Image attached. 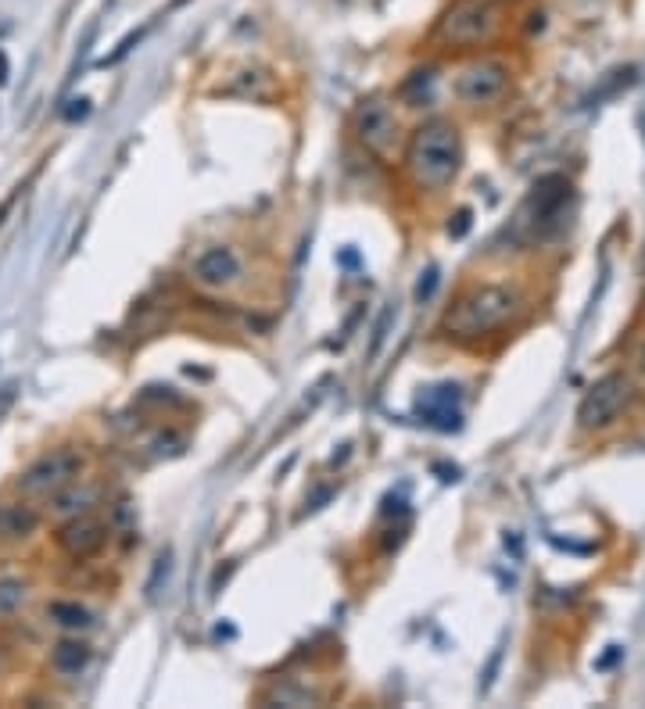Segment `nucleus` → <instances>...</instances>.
Instances as JSON below:
<instances>
[{
	"label": "nucleus",
	"instance_id": "12",
	"mask_svg": "<svg viewBox=\"0 0 645 709\" xmlns=\"http://www.w3.org/2000/svg\"><path fill=\"white\" fill-rule=\"evenodd\" d=\"M90 656H94V652H90V645H86V641L65 638V641H58V645H54L51 667L58 670V674H65V677H76V674H83V670H86Z\"/></svg>",
	"mask_w": 645,
	"mask_h": 709
},
{
	"label": "nucleus",
	"instance_id": "19",
	"mask_svg": "<svg viewBox=\"0 0 645 709\" xmlns=\"http://www.w3.org/2000/svg\"><path fill=\"white\" fill-rule=\"evenodd\" d=\"M391 323H395V308L387 305L384 312H380L377 326H373V344H370V355H377V351H380V344H384V337H387V330H391Z\"/></svg>",
	"mask_w": 645,
	"mask_h": 709
},
{
	"label": "nucleus",
	"instance_id": "24",
	"mask_svg": "<svg viewBox=\"0 0 645 709\" xmlns=\"http://www.w3.org/2000/svg\"><path fill=\"white\" fill-rule=\"evenodd\" d=\"M15 391H18V384H4V387H0V416L11 409V402H15Z\"/></svg>",
	"mask_w": 645,
	"mask_h": 709
},
{
	"label": "nucleus",
	"instance_id": "1",
	"mask_svg": "<svg viewBox=\"0 0 645 709\" xmlns=\"http://www.w3.org/2000/svg\"><path fill=\"white\" fill-rule=\"evenodd\" d=\"M405 165L423 190H445L463 169V140L448 119H430L409 140Z\"/></svg>",
	"mask_w": 645,
	"mask_h": 709
},
{
	"label": "nucleus",
	"instance_id": "5",
	"mask_svg": "<svg viewBox=\"0 0 645 709\" xmlns=\"http://www.w3.org/2000/svg\"><path fill=\"white\" fill-rule=\"evenodd\" d=\"M86 470V459L76 448H54V452L40 455L22 477H18V491L26 498H54L58 491L72 487Z\"/></svg>",
	"mask_w": 645,
	"mask_h": 709
},
{
	"label": "nucleus",
	"instance_id": "26",
	"mask_svg": "<svg viewBox=\"0 0 645 709\" xmlns=\"http://www.w3.org/2000/svg\"><path fill=\"white\" fill-rule=\"evenodd\" d=\"M8 83V58H4V51H0V86Z\"/></svg>",
	"mask_w": 645,
	"mask_h": 709
},
{
	"label": "nucleus",
	"instance_id": "14",
	"mask_svg": "<svg viewBox=\"0 0 645 709\" xmlns=\"http://www.w3.org/2000/svg\"><path fill=\"white\" fill-rule=\"evenodd\" d=\"M47 616H51L58 627H65V631H90V627H94V613L83 609L79 602H51Z\"/></svg>",
	"mask_w": 645,
	"mask_h": 709
},
{
	"label": "nucleus",
	"instance_id": "25",
	"mask_svg": "<svg viewBox=\"0 0 645 709\" xmlns=\"http://www.w3.org/2000/svg\"><path fill=\"white\" fill-rule=\"evenodd\" d=\"M72 104H79V108H65V119H69V122L83 119V115L90 112V101H86V97H79V101H72Z\"/></svg>",
	"mask_w": 645,
	"mask_h": 709
},
{
	"label": "nucleus",
	"instance_id": "16",
	"mask_svg": "<svg viewBox=\"0 0 645 709\" xmlns=\"http://www.w3.org/2000/svg\"><path fill=\"white\" fill-rule=\"evenodd\" d=\"M430 86H434V69H416L413 76L402 83L398 94H402V101H409L416 108V104H423L430 97Z\"/></svg>",
	"mask_w": 645,
	"mask_h": 709
},
{
	"label": "nucleus",
	"instance_id": "9",
	"mask_svg": "<svg viewBox=\"0 0 645 709\" xmlns=\"http://www.w3.org/2000/svg\"><path fill=\"white\" fill-rule=\"evenodd\" d=\"M416 412L434 430H445V434L463 430V387L459 384L423 387V394L416 398Z\"/></svg>",
	"mask_w": 645,
	"mask_h": 709
},
{
	"label": "nucleus",
	"instance_id": "4",
	"mask_svg": "<svg viewBox=\"0 0 645 709\" xmlns=\"http://www.w3.org/2000/svg\"><path fill=\"white\" fill-rule=\"evenodd\" d=\"M502 18L495 4L484 0H459L434 26V43L441 47H456V51H470V47H484L499 36Z\"/></svg>",
	"mask_w": 645,
	"mask_h": 709
},
{
	"label": "nucleus",
	"instance_id": "2",
	"mask_svg": "<svg viewBox=\"0 0 645 709\" xmlns=\"http://www.w3.org/2000/svg\"><path fill=\"white\" fill-rule=\"evenodd\" d=\"M516 312H520V294L513 287L484 283V287L466 291L456 305L448 308L445 319H441V330L456 341H473V337H484L506 326Z\"/></svg>",
	"mask_w": 645,
	"mask_h": 709
},
{
	"label": "nucleus",
	"instance_id": "21",
	"mask_svg": "<svg viewBox=\"0 0 645 709\" xmlns=\"http://www.w3.org/2000/svg\"><path fill=\"white\" fill-rule=\"evenodd\" d=\"M180 452H183V437L180 434H162L155 441V455H169L172 459V455H180Z\"/></svg>",
	"mask_w": 645,
	"mask_h": 709
},
{
	"label": "nucleus",
	"instance_id": "3",
	"mask_svg": "<svg viewBox=\"0 0 645 709\" xmlns=\"http://www.w3.org/2000/svg\"><path fill=\"white\" fill-rule=\"evenodd\" d=\"M570 208H574V187L567 176H542L516 212L513 233L524 244H545L567 230Z\"/></svg>",
	"mask_w": 645,
	"mask_h": 709
},
{
	"label": "nucleus",
	"instance_id": "13",
	"mask_svg": "<svg viewBox=\"0 0 645 709\" xmlns=\"http://www.w3.org/2000/svg\"><path fill=\"white\" fill-rule=\"evenodd\" d=\"M36 520H40V516H36L29 505H0V538H8V541L29 538L36 530Z\"/></svg>",
	"mask_w": 645,
	"mask_h": 709
},
{
	"label": "nucleus",
	"instance_id": "11",
	"mask_svg": "<svg viewBox=\"0 0 645 709\" xmlns=\"http://www.w3.org/2000/svg\"><path fill=\"white\" fill-rule=\"evenodd\" d=\"M104 541H108V527H104L97 516H72L65 527L58 530V545L69 552L72 559H86L101 552Z\"/></svg>",
	"mask_w": 645,
	"mask_h": 709
},
{
	"label": "nucleus",
	"instance_id": "7",
	"mask_svg": "<svg viewBox=\"0 0 645 709\" xmlns=\"http://www.w3.org/2000/svg\"><path fill=\"white\" fill-rule=\"evenodd\" d=\"M352 129L359 144L373 154H391L398 144V115L395 108L380 97H370V101H362L352 115Z\"/></svg>",
	"mask_w": 645,
	"mask_h": 709
},
{
	"label": "nucleus",
	"instance_id": "28",
	"mask_svg": "<svg viewBox=\"0 0 645 709\" xmlns=\"http://www.w3.org/2000/svg\"><path fill=\"white\" fill-rule=\"evenodd\" d=\"M0 670H4V649H0Z\"/></svg>",
	"mask_w": 645,
	"mask_h": 709
},
{
	"label": "nucleus",
	"instance_id": "10",
	"mask_svg": "<svg viewBox=\"0 0 645 709\" xmlns=\"http://www.w3.org/2000/svg\"><path fill=\"white\" fill-rule=\"evenodd\" d=\"M190 276H194V283L205 287V291H226V287H233V283H241L244 265H241V258H237V251L233 248L215 244V248L201 251V255L194 258Z\"/></svg>",
	"mask_w": 645,
	"mask_h": 709
},
{
	"label": "nucleus",
	"instance_id": "17",
	"mask_svg": "<svg viewBox=\"0 0 645 709\" xmlns=\"http://www.w3.org/2000/svg\"><path fill=\"white\" fill-rule=\"evenodd\" d=\"M26 602V584L22 581H0V616H8V613H15L18 606Z\"/></svg>",
	"mask_w": 645,
	"mask_h": 709
},
{
	"label": "nucleus",
	"instance_id": "29",
	"mask_svg": "<svg viewBox=\"0 0 645 709\" xmlns=\"http://www.w3.org/2000/svg\"><path fill=\"white\" fill-rule=\"evenodd\" d=\"M484 4H502V0H484Z\"/></svg>",
	"mask_w": 645,
	"mask_h": 709
},
{
	"label": "nucleus",
	"instance_id": "27",
	"mask_svg": "<svg viewBox=\"0 0 645 709\" xmlns=\"http://www.w3.org/2000/svg\"><path fill=\"white\" fill-rule=\"evenodd\" d=\"M638 366H642V373H645V344H642V351H638Z\"/></svg>",
	"mask_w": 645,
	"mask_h": 709
},
{
	"label": "nucleus",
	"instance_id": "22",
	"mask_svg": "<svg viewBox=\"0 0 645 709\" xmlns=\"http://www.w3.org/2000/svg\"><path fill=\"white\" fill-rule=\"evenodd\" d=\"M140 36H144V33H129V36H126V40H122V43H119V51H115V54H108V58H104V61H101V65H115V61H122V58H126V54H129V51H133V43H137V40H140Z\"/></svg>",
	"mask_w": 645,
	"mask_h": 709
},
{
	"label": "nucleus",
	"instance_id": "20",
	"mask_svg": "<svg viewBox=\"0 0 645 709\" xmlns=\"http://www.w3.org/2000/svg\"><path fill=\"white\" fill-rule=\"evenodd\" d=\"M58 498V505H54V509H58V513H76V509H86V502H90V498H94V491H76V495H54Z\"/></svg>",
	"mask_w": 645,
	"mask_h": 709
},
{
	"label": "nucleus",
	"instance_id": "6",
	"mask_svg": "<svg viewBox=\"0 0 645 709\" xmlns=\"http://www.w3.org/2000/svg\"><path fill=\"white\" fill-rule=\"evenodd\" d=\"M631 398H635V387L624 373H606L602 380H595L592 391L581 398L577 405V423L581 430H602L610 427L620 412L628 409Z\"/></svg>",
	"mask_w": 645,
	"mask_h": 709
},
{
	"label": "nucleus",
	"instance_id": "15",
	"mask_svg": "<svg viewBox=\"0 0 645 709\" xmlns=\"http://www.w3.org/2000/svg\"><path fill=\"white\" fill-rule=\"evenodd\" d=\"M266 706H316L319 695L309 692V688H287V684H276L273 692L262 695Z\"/></svg>",
	"mask_w": 645,
	"mask_h": 709
},
{
	"label": "nucleus",
	"instance_id": "23",
	"mask_svg": "<svg viewBox=\"0 0 645 709\" xmlns=\"http://www.w3.org/2000/svg\"><path fill=\"white\" fill-rule=\"evenodd\" d=\"M466 230H470V208H459L456 223H448V233H452V237H463Z\"/></svg>",
	"mask_w": 645,
	"mask_h": 709
},
{
	"label": "nucleus",
	"instance_id": "8",
	"mask_svg": "<svg viewBox=\"0 0 645 709\" xmlns=\"http://www.w3.org/2000/svg\"><path fill=\"white\" fill-rule=\"evenodd\" d=\"M506 90H509V65H502L495 58L470 61L456 79V97L463 104H473V108L495 104Z\"/></svg>",
	"mask_w": 645,
	"mask_h": 709
},
{
	"label": "nucleus",
	"instance_id": "18",
	"mask_svg": "<svg viewBox=\"0 0 645 709\" xmlns=\"http://www.w3.org/2000/svg\"><path fill=\"white\" fill-rule=\"evenodd\" d=\"M438 283H441V269L438 265H427V269H423L420 273V280H416V301H420V305H427L430 298H434V291H438Z\"/></svg>",
	"mask_w": 645,
	"mask_h": 709
}]
</instances>
